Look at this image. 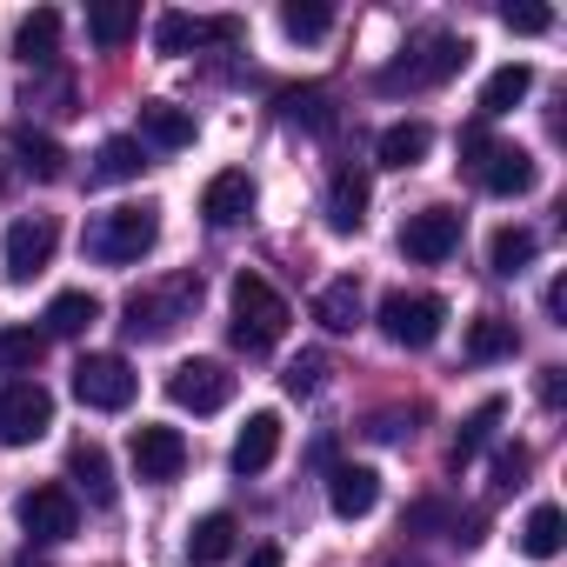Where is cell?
I'll use <instances>...</instances> for the list:
<instances>
[{"mask_svg": "<svg viewBox=\"0 0 567 567\" xmlns=\"http://www.w3.org/2000/svg\"><path fill=\"white\" fill-rule=\"evenodd\" d=\"M154 240H161V207H154V200L107 207V214H94V220H87V234H81L87 260H101V267H134Z\"/></svg>", "mask_w": 567, "mask_h": 567, "instance_id": "cell-1", "label": "cell"}, {"mask_svg": "<svg viewBox=\"0 0 567 567\" xmlns=\"http://www.w3.org/2000/svg\"><path fill=\"white\" fill-rule=\"evenodd\" d=\"M288 301H280L260 274H234V348L247 354H267L280 334H288Z\"/></svg>", "mask_w": 567, "mask_h": 567, "instance_id": "cell-2", "label": "cell"}, {"mask_svg": "<svg viewBox=\"0 0 567 567\" xmlns=\"http://www.w3.org/2000/svg\"><path fill=\"white\" fill-rule=\"evenodd\" d=\"M200 301V280L194 274H181V280H161V288H141L134 301H127V334L134 341H161V334H174L181 321H187V308Z\"/></svg>", "mask_w": 567, "mask_h": 567, "instance_id": "cell-3", "label": "cell"}, {"mask_svg": "<svg viewBox=\"0 0 567 567\" xmlns=\"http://www.w3.org/2000/svg\"><path fill=\"white\" fill-rule=\"evenodd\" d=\"M134 388H141V374H134L121 354H81V361H74V394H81V408H94V414L134 408Z\"/></svg>", "mask_w": 567, "mask_h": 567, "instance_id": "cell-4", "label": "cell"}, {"mask_svg": "<svg viewBox=\"0 0 567 567\" xmlns=\"http://www.w3.org/2000/svg\"><path fill=\"white\" fill-rule=\"evenodd\" d=\"M54 427V394L41 381H8L0 388V447H34Z\"/></svg>", "mask_w": 567, "mask_h": 567, "instance_id": "cell-5", "label": "cell"}, {"mask_svg": "<svg viewBox=\"0 0 567 567\" xmlns=\"http://www.w3.org/2000/svg\"><path fill=\"white\" fill-rule=\"evenodd\" d=\"M467 41H454V34H434V41H421L408 61H394L388 74H381V87L394 94V87H441V81H454L461 68H467Z\"/></svg>", "mask_w": 567, "mask_h": 567, "instance_id": "cell-6", "label": "cell"}, {"mask_svg": "<svg viewBox=\"0 0 567 567\" xmlns=\"http://www.w3.org/2000/svg\"><path fill=\"white\" fill-rule=\"evenodd\" d=\"M447 328V301L441 295H388L381 301V334L394 348H434Z\"/></svg>", "mask_w": 567, "mask_h": 567, "instance_id": "cell-7", "label": "cell"}, {"mask_svg": "<svg viewBox=\"0 0 567 567\" xmlns=\"http://www.w3.org/2000/svg\"><path fill=\"white\" fill-rule=\"evenodd\" d=\"M167 401L187 408V414H220V408L234 401V374H227L220 361H181V368L167 374Z\"/></svg>", "mask_w": 567, "mask_h": 567, "instance_id": "cell-8", "label": "cell"}, {"mask_svg": "<svg viewBox=\"0 0 567 567\" xmlns=\"http://www.w3.org/2000/svg\"><path fill=\"white\" fill-rule=\"evenodd\" d=\"M454 247H461V214H454V207H421V214H408V227H401V254H408V260L441 267Z\"/></svg>", "mask_w": 567, "mask_h": 567, "instance_id": "cell-9", "label": "cell"}, {"mask_svg": "<svg viewBox=\"0 0 567 567\" xmlns=\"http://www.w3.org/2000/svg\"><path fill=\"white\" fill-rule=\"evenodd\" d=\"M54 247H61V227H54V214L14 220V227H8V280H21V288H28L34 274H48Z\"/></svg>", "mask_w": 567, "mask_h": 567, "instance_id": "cell-10", "label": "cell"}, {"mask_svg": "<svg viewBox=\"0 0 567 567\" xmlns=\"http://www.w3.org/2000/svg\"><path fill=\"white\" fill-rule=\"evenodd\" d=\"M127 454H134V474H141V481H174V474L187 467L181 427H161V421H141L134 441H127Z\"/></svg>", "mask_w": 567, "mask_h": 567, "instance_id": "cell-11", "label": "cell"}, {"mask_svg": "<svg viewBox=\"0 0 567 567\" xmlns=\"http://www.w3.org/2000/svg\"><path fill=\"white\" fill-rule=\"evenodd\" d=\"M21 527L34 534V540H68L74 527H81V501L68 494V487H28L21 494Z\"/></svg>", "mask_w": 567, "mask_h": 567, "instance_id": "cell-12", "label": "cell"}, {"mask_svg": "<svg viewBox=\"0 0 567 567\" xmlns=\"http://www.w3.org/2000/svg\"><path fill=\"white\" fill-rule=\"evenodd\" d=\"M254 214V181L240 174V167H227V174H214L207 187H200V220L207 227H240Z\"/></svg>", "mask_w": 567, "mask_h": 567, "instance_id": "cell-13", "label": "cell"}, {"mask_svg": "<svg viewBox=\"0 0 567 567\" xmlns=\"http://www.w3.org/2000/svg\"><path fill=\"white\" fill-rule=\"evenodd\" d=\"M274 454H280V414L260 408V414H247V427H240V441H234V474H240V481H247V474H267Z\"/></svg>", "mask_w": 567, "mask_h": 567, "instance_id": "cell-14", "label": "cell"}, {"mask_svg": "<svg viewBox=\"0 0 567 567\" xmlns=\"http://www.w3.org/2000/svg\"><path fill=\"white\" fill-rule=\"evenodd\" d=\"M474 181H481L487 194H527V187H534V154H527V147H501V141H494V147L481 154Z\"/></svg>", "mask_w": 567, "mask_h": 567, "instance_id": "cell-15", "label": "cell"}, {"mask_svg": "<svg viewBox=\"0 0 567 567\" xmlns=\"http://www.w3.org/2000/svg\"><path fill=\"white\" fill-rule=\"evenodd\" d=\"M328 501H334V514H341V520H361V514H374V507H381V474L348 461V467H334V474H328Z\"/></svg>", "mask_w": 567, "mask_h": 567, "instance_id": "cell-16", "label": "cell"}, {"mask_svg": "<svg viewBox=\"0 0 567 567\" xmlns=\"http://www.w3.org/2000/svg\"><path fill=\"white\" fill-rule=\"evenodd\" d=\"M234 540H240V520H234V514H200V520L187 527L181 560H187V567H220V560L234 554Z\"/></svg>", "mask_w": 567, "mask_h": 567, "instance_id": "cell-17", "label": "cell"}, {"mask_svg": "<svg viewBox=\"0 0 567 567\" xmlns=\"http://www.w3.org/2000/svg\"><path fill=\"white\" fill-rule=\"evenodd\" d=\"M361 220H368V174L361 167H341L328 181V227L334 234H361Z\"/></svg>", "mask_w": 567, "mask_h": 567, "instance_id": "cell-18", "label": "cell"}, {"mask_svg": "<svg viewBox=\"0 0 567 567\" xmlns=\"http://www.w3.org/2000/svg\"><path fill=\"white\" fill-rule=\"evenodd\" d=\"M315 321H321L328 334H354V328H361V280H354V274L328 280V288L315 295Z\"/></svg>", "mask_w": 567, "mask_h": 567, "instance_id": "cell-19", "label": "cell"}, {"mask_svg": "<svg viewBox=\"0 0 567 567\" xmlns=\"http://www.w3.org/2000/svg\"><path fill=\"white\" fill-rule=\"evenodd\" d=\"M141 141H154L161 154H174V147L194 141V114L174 107V101H141Z\"/></svg>", "mask_w": 567, "mask_h": 567, "instance_id": "cell-20", "label": "cell"}, {"mask_svg": "<svg viewBox=\"0 0 567 567\" xmlns=\"http://www.w3.org/2000/svg\"><path fill=\"white\" fill-rule=\"evenodd\" d=\"M68 474H74V487H81L94 507H114V467H107V447H101V441H81V447L68 454Z\"/></svg>", "mask_w": 567, "mask_h": 567, "instance_id": "cell-21", "label": "cell"}, {"mask_svg": "<svg viewBox=\"0 0 567 567\" xmlns=\"http://www.w3.org/2000/svg\"><path fill=\"white\" fill-rule=\"evenodd\" d=\"M527 87H534V68H527V61H507V68H494V74H487V87H481V114H487V121L514 114V107L527 101Z\"/></svg>", "mask_w": 567, "mask_h": 567, "instance_id": "cell-22", "label": "cell"}, {"mask_svg": "<svg viewBox=\"0 0 567 567\" xmlns=\"http://www.w3.org/2000/svg\"><path fill=\"white\" fill-rule=\"evenodd\" d=\"M54 48H61V14H54V8H34V14L14 28V54H21L28 68H48Z\"/></svg>", "mask_w": 567, "mask_h": 567, "instance_id": "cell-23", "label": "cell"}, {"mask_svg": "<svg viewBox=\"0 0 567 567\" xmlns=\"http://www.w3.org/2000/svg\"><path fill=\"white\" fill-rule=\"evenodd\" d=\"M134 34H141V8H127V0H107V8H94V14H87V41H94V48H107V54H114V48H127Z\"/></svg>", "mask_w": 567, "mask_h": 567, "instance_id": "cell-24", "label": "cell"}, {"mask_svg": "<svg viewBox=\"0 0 567 567\" xmlns=\"http://www.w3.org/2000/svg\"><path fill=\"white\" fill-rule=\"evenodd\" d=\"M427 147H434V127H427V121H394V127L381 134V161H388V167H421Z\"/></svg>", "mask_w": 567, "mask_h": 567, "instance_id": "cell-25", "label": "cell"}, {"mask_svg": "<svg viewBox=\"0 0 567 567\" xmlns=\"http://www.w3.org/2000/svg\"><path fill=\"white\" fill-rule=\"evenodd\" d=\"M560 540H567V514H560L554 501H540V507L520 520V547H527L534 560H554V554H560Z\"/></svg>", "mask_w": 567, "mask_h": 567, "instance_id": "cell-26", "label": "cell"}, {"mask_svg": "<svg viewBox=\"0 0 567 567\" xmlns=\"http://www.w3.org/2000/svg\"><path fill=\"white\" fill-rule=\"evenodd\" d=\"M14 154H21V167H28L34 181H61V174H68L61 141H48V134H34V127H21V134H14Z\"/></svg>", "mask_w": 567, "mask_h": 567, "instance_id": "cell-27", "label": "cell"}, {"mask_svg": "<svg viewBox=\"0 0 567 567\" xmlns=\"http://www.w3.org/2000/svg\"><path fill=\"white\" fill-rule=\"evenodd\" d=\"M141 167H147V147H141V141H127V134L101 141V154H94V181H134Z\"/></svg>", "mask_w": 567, "mask_h": 567, "instance_id": "cell-28", "label": "cell"}, {"mask_svg": "<svg viewBox=\"0 0 567 567\" xmlns=\"http://www.w3.org/2000/svg\"><path fill=\"white\" fill-rule=\"evenodd\" d=\"M520 348V334H514V321H501V315H481L474 328H467V361H501V354H514Z\"/></svg>", "mask_w": 567, "mask_h": 567, "instance_id": "cell-29", "label": "cell"}, {"mask_svg": "<svg viewBox=\"0 0 567 567\" xmlns=\"http://www.w3.org/2000/svg\"><path fill=\"white\" fill-rule=\"evenodd\" d=\"M501 414H507L501 401H481V408H474V414L461 421V434H454V467H467V461H474V454H481V447L494 441V427H501Z\"/></svg>", "mask_w": 567, "mask_h": 567, "instance_id": "cell-30", "label": "cell"}, {"mask_svg": "<svg viewBox=\"0 0 567 567\" xmlns=\"http://www.w3.org/2000/svg\"><path fill=\"white\" fill-rule=\"evenodd\" d=\"M94 321H101V301L81 295V288L74 295H54V308H48V334H87Z\"/></svg>", "mask_w": 567, "mask_h": 567, "instance_id": "cell-31", "label": "cell"}, {"mask_svg": "<svg viewBox=\"0 0 567 567\" xmlns=\"http://www.w3.org/2000/svg\"><path fill=\"white\" fill-rule=\"evenodd\" d=\"M41 354H48V334H34V328H0V368H8V374L41 368Z\"/></svg>", "mask_w": 567, "mask_h": 567, "instance_id": "cell-32", "label": "cell"}, {"mask_svg": "<svg viewBox=\"0 0 567 567\" xmlns=\"http://www.w3.org/2000/svg\"><path fill=\"white\" fill-rule=\"evenodd\" d=\"M207 41V21H194V14H161L154 21V48L161 54H187V48H200Z\"/></svg>", "mask_w": 567, "mask_h": 567, "instance_id": "cell-33", "label": "cell"}, {"mask_svg": "<svg viewBox=\"0 0 567 567\" xmlns=\"http://www.w3.org/2000/svg\"><path fill=\"white\" fill-rule=\"evenodd\" d=\"M487 260H494V274H520V267L534 260V234H527V227H501V234L487 240Z\"/></svg>", "mask_w": 567, "mask_h": 567, "instance_id": "cell-34", "label": "cell"}, {"mask_svg": "<svg viewBox=\"0 0 567 567\" xmlns=\"http://www.w3.org/2000/svg\"><path fill=\"white\" fill-rule=\"evenodd\" d=\"M280 28H288L295 41H321L334 28V8H315V0L301 8V0H288V8H280Z\"/></svg>", "mask_w": 567, "mask_h": 567, "instance_id": "cell-35", "label": "cell"}, {"mask_svg": "<svg viewBox=\"0 0 567 567\" xmlns=\"http://www.w3.org/2000/svg\"><path fill=\"white\" fill-rule=\"evenodd\" d=\"M321 381H328V354H295V361H288V374H280V388H288L295 401L321 394Z\"/></svg>", "mask_w": 567, "mask_h": 567, "instance_id": "cell-36", "label": "cell"}, {"mask_svg": "<svg viewBox=\"0 0 567 567\" xmlns=\"http://www.w3.org/2000/svg\"><path fill=\"white\" fill-rule=\"evenodd\" d=\"M280 107H288L295 121H308L315 134H328V127H334V107H328V94H321V87H301V94H280Z\"/></svg>", "mask_w": 567, "mask_h": 567, "instance_id": "cell-37", "label": "cell"}, {"mask_svg": "<svg viewBox=\"0 0 567 567\" xmlns=\"http://www.w3.org/2000/svg\"><path fill=\"white\" fill-rule=\"evenodd\" d=\"M501 28H507V34H547L554 14H547V8H501Z\"/></svg>", "mask_w": 567, "mask_h": 567, "instance_id": "cell-38", "label": "cell"}, {"mask_svg": "<svg viewBox=\"0 0 567 567\" xmlns=\"http://www.w3.org/2000/svg\"><path fill=\"white\" fill-rule=\"evenodd\" d=\"M368 434H374V441H401V414H374Z\"/></svg>", "mask_w": 567, "mask_h": 567, "instance_id": "cell-39", "label": "cell"}, {"mask_svg": "<svg viewBox=\"0 0 567 567\" xmlns=\"http://www.w3.org/2000/svg\"><path fill=\"white\" fill-rule=\"evenodd\" d=\"M547 315H554V321L567 315V280H554V288H547Z\"/></svg>", "mask_w": 567, "mask_h": 567, "instance_id": "cell-40", "label": "cell"}, {"mask_svg": "<svg viewBox=\"0 0 567 567\" xmlns=\"http://www.w3.org/2000/svg\"><path fill=\"white\" fill-rule=\"evenodd\" d=\"M540 401H547V408L560 401V368H547V374H540Z\"/></svg>", "mask_w": 567, "mask_h": 567, "instance_id": "cell-41", "label": "cell"}, {"mask_svg": "<svg viewBox=\"0 0 567 567\" xmlns=\"http://www.w3.org/2000/svg\"><path fill=\"white\" fill-rule=\"evenodd\" d=\"M247 567H280V547H254V554H247Z\"/></svg>", "mask_w": 567, "mask_h": 567, "instance_id": "cell-42", "label": "cell"}, {"mask_svg": "<svg viewBox=\"0 0 567 567\" xmlns=\"http://www.w3.org/2000/svg\"><path fill=\"white\" fill-rule=\"evenodd\" d=\"M0 187H8V167H0Z\"/></svg>", "mask_w": 567, "mask_h": 567, "instance_id": "cell-43", "label": "cell"}, {"mask_svg": "<svg viewBox=\"0 0 567 567\" xmlns=\"http://www.w3.org/2000/svg\"><path fill=\"white\" fill-rule=\"evenodd\" d=\"M21 567H28V560H21Z\"/></svg>", "mask_w": 567, "mask_h": 567, "instance_id": "cell-44", "label": "cell"}]
</instances>
